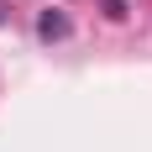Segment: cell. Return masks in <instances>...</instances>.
<instances>
[{"label":"cell","mask_w":152,"mask_h":152,"mask_svg":"<svg viewBox=\"0 0 152 152\" xmlns=\"http://www.w3.org/2000/svg\"><path fill=\"white\" fill-rule=\"evenodd\" d=\"M37 31H42V37H68V16H63V11H42Z\"/></svg>","instance_id":"obj_1"}]
</instances>
